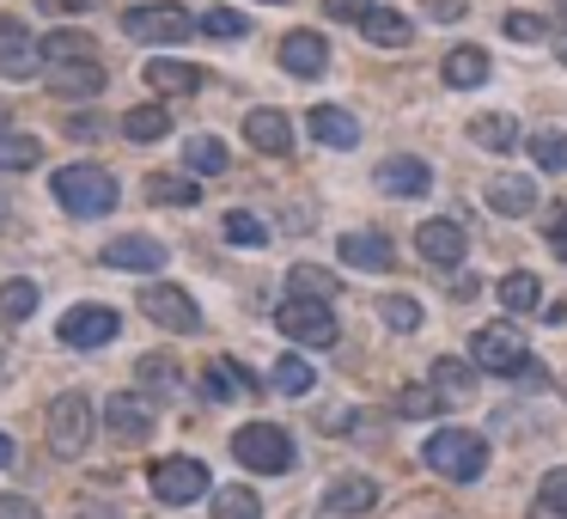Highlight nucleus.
I'll use <instances>...</instances> for the list:
<instances>
[{"mask_svg":"<svg viewBox=\"0 0 567 519\" xmlns=\"http://www.w3.org/2000/svg\"><path fill=\"white\" fill-rule=\"evenodd\" d=\"M55 202H62L67 214H79V220H98V214L117 208V177L105 172V165L79 160V165H62V172L50 177Z\"/></svg>","mask_w":567,"mask_h":519,"instance_id":"obj_1","label":"nucleus"},{"mask_svg":"<svg viewBox=\"0 0 567 519\" xmlns=\"http://www.w3.org/2000/svg\"><path fill=\"white\" fill-rule=\"evenodd\" d=\"M422 458H427V471H439V477H451V483H476L489 471V440L470 434V428H439L422 446Z\"/></svg>","mask_w":567,"mask_h":519,"instance_id":"obj_2","label":"nucleus"},{"mask_svg":"<svg viewBox=\"0 0 567 519\" xmlns=\"http://www.w3.org/2000/svg\"><path fill=\"white\" fill-rule=\"evenodd\" d=\"M232 458L257 477H281V471H293V434L275 422H244L232 434Z\"/></svg>","mask_w":567,"mask_h":519,"instance_id":"obj_3","label":"nucleus"},{"mask_svg":"<svg viewBox=\"0 0 567 519\" xmlns=\"http://www.w3.org/2000/svg\"><path fill=\"white\" fill-rule=\"evenodd\" d=\"M92 434H98L92 398H86V391H62V398L50 403V453L55 458H86Z\"/></svg>","mask_w":567,"mask_h":519,"instance_id":"obj_4","label":"nucleus"},{"mask_svg":"<svg viewBox=\"0 0 567 519\" xmlns=\"http://www.w3.org/2000/svg\"><path fill=\"white\" fill-rule=\"evenodd\" d=\"M275 331L287 336V343H299V348H330L336 336V312H330V300H305V293H293V300H281L275 306Z\"/></svg>","mask_w":567,"mask_h":519,"instance_id":"obj_5","label":"nucleus"},{"mask_svg":"<svg viewBox=\"0 0 567 519\" xmlns=\"http://www.w3.org/2000/svg\"><path fill=\"white\" fill-rule=\"evenodd\" d=\"M470 360L482 367V374H531V348L525 336L513 331V324H482V331L470 336Z\"/></svg>","mask_w":567,"mask_h":519,"instance_id":"obj_6","label":"nucleus"},{"mask_svg":"<svg viewBox=\"0 0 567 519\" xmlns=\"http://www.w3.org/2000/svg\"><path fill=\"white\" fill-rule=\"evenodd\" d=\"M122 31H129L134 43H184L189 31H196V19H189V7H177V0H146V7H129V13H122Z\"/></svg>","mask_w":567,"mask_h":519,"instance_id":"obj_7","label":"nucleus"},{"mask_svg":"<svg viewBox=\"0 0 567 519\" xmlns=\"http://www.w3.org/2000/svg\"><path fill=\"white\" fill-rule=\"evenodd\" d=\"M146 483H153V501L189 507V501H201V495H208V465L177 453V458H159V465L146 471Z\"/></svg>","mask_w":567,"mask_h":519,"instance_id":"obj_8","label":"nucleus"},{"mask_svg":"<svg viewBox=\"0 0 567 519\" xmlns=\"http://www.w3.org/2000/svg\"><path fill=\"white\" fill-rule=\"evenodd\" d=\"M141 312L159 324V331H172V336H196L201 331V306L189 300L184 288H172V281H153V288L141 293Z\"/></svg>","mask_w":567,"mask_h":519,"instance_id":"obj_9","label":"nucleus"},{"mask_svg":"<svg viewBox=\"0 0 567 519\" xmlns=\"http://www.w3.org/2000/svg\"><path fill=\"white\" fill-rule=\"evenodd\" d=\"M37 67H43V43L31 37V25L13 13H0V74L7 80H31Z\"/></svg>","mask_w":567,"mask_h":519,"instance_id":"obj_10","label":"nucleus"},{"mask_svg":"<svg viewBox=\"0 0 567 519\" xmlns=\"http://www.w3.org/2000/svg\"><path fill=\"white\" fill-rule=\"evenodd\" d=\"M117 331H122V318L110 306H74V312H62V324H55V336H62L67 348H105Z\"/></svg>","mask_w":567,"mask_h":519,"instance_id":"obj_11","label":"nucleus"},{"mask_svg":"<svg viewBox=\"0 0 567 519\" xmlns=\"http://www.w3.org/2000/svg\"><path fill=\"white\" fill-rule=\"evenodd\" d=\"M98 257H105L110 269H122V275H159V269H165V245L146 239V233H122V239H110Z\"/></svg>","mask_w":567,"mask_h":519,"instance_id":"obj_12","label":"nucleus"},{"mask_svg":"<svg viewBox=\"0 0 567 519\" xmlns=\"http://www.w3.org/2000/svg\"><path fill=\"white\" fill-rule=\"evenodd\" d=\"M415 251L434 269H458L464 251H470V239H464L458 220H422V227H415Z\"/></svg>","mask_w":567,"mask_h":519,"instance_id":"obj_13","label":"nucleus"},{"mask_svg":"<svg viewBox=\"0 0 567 519\" xmlns=\"http://www.w3.org/2000/svg\"><path fill=\"white\" fill-rule=\"evenodd\" d=\"M281 67L299 74V80H317V74L330 67V43L317 37V31H287V37H281Z\"/></svg>","mask_w":567,"mask_h":519,"instance_id":"obj_14","label":"nucleus"},{"mask_svg":"<svg viewBox=\"0 0 567 519\" xmlns=\"http://www.w3.org/2000/svg\"><path fill=\"white\" fill-rule=\"evenodd\" d=\"M43 43V67H67V62H98V37L86 25H55Z\"/></svg>","mask_w":567,"mask_h":519,"instance_id":"obj_15","label":"nucleus"},{"mask_svg":"<svg viewBox=\"0 0 567 519\" xmlns=\"http://www.w3.org/2000/svg\"><path fill=\"white\" fill-rule=\"evenodd\" d=\"M105 428L117 440H146L153 434V403L134 398V391H117V398L105 403Z\"/></svg>","mask_w":567,"mask_h":519,"instance_id":"obj_16","label":"nucleus"},{"mask_svg":"<svg viewBox=\"0 0 567 519\" xmlns=\"http://www.w3.org/2000/svg\"><path fill=\"white\" fill-rule=\"evenodd\" d=\"M244 141H251L257 153H269V160H287L293 153V122L281 117V110H251V117H244Z\"/></svg>","mask_w":567,"mask_h":519,"instance_id":"obj_17","label":"nucleus"},{"mask_svg":"<svg viewBox=\"0 0 567 519\" xmlns=\"http://www.w3.org/2000/svg\"><path fill=\"white\" fill-rule=\"evenodd\" d=\"M336 251H342L348 269H367V275H384V269L396 263V245L384 239V233H348Z\"/></svg>","mask_w":567,"mask_h":519,"instance_id":"obj_18","label":"nucleus"},{"mask_svg":"<svg viewBox=\"0 0 567 519\" xmlns=\"http://www.w3.org/2000/svg\"><path fill=\"white\" fill-rule=\"evenodd\" d=\"M439 74H446V86H458V93H476V86H489V50H476V43H458V50L439 62Z\"/></svg>","mask_w":567,"mask_h":519,"instance_id":"obj_19","label":"nucleus"},{"mask_svg":"<svg viewBox=\"0 0 567 519\" xmlns=\"http://www.w3.org/2000/svg\"><path fill=\"white\" fill-rule=\"evenodd\" d=\"M360 31H367V43H379V50H410V37H415L403 7H372V13L360 19Z\"/></svg>","mask_w":567,"mask_h":519,"instance_id":"obj_20","label":"nucleus"},{"mask_svg":"<svg viewBox=\"0 0 567 519\" xmlns=\"http://www.w3.org/2000/svg\"><path fill=\"white\" fill-rule=\"evenodd\" d=\"M489 208H494V214H506V220H525V214L537 208V184H531V177L501 172V177L489 184Z\"/></svg>","mask_w":567,"mask_h":519,"instance_id":"obj_21","label":"nucleus"},{"mask_svg":"<svg viewBox=\"0 0 567 519\" xmlns=\"http://www.w3.org/2000/svg\"><path fill=\"white\" fill-rule=\"evenodd\" d=\"M324 507H330V513H372V507H379V483L372 477H336L330 489H324Z\"/></svg>","mask_w":567,"mask_h":519,"instance_id":"obj_22","label":"nucleus"},{"mask_svg":"<svg viewBox=\"0 0 567 519\" xmlns=\"http://www.w3.org/2000/svg\"><path fill=\"white\" fill-rule=\"evenodd\" d=\"M305 122H312V134H317L324 147H342V153L360 141V122H355V110H342V105H317Z\"/></svg>","mask_w":567,"mask_h":519,"instance_id":"obj_23","label":"nucleus"},{"mask_svg":"<svg viewBox=\"0 0 567 519\" xmlns=\"http://www.w3.org/2000/svg\"><path fill=\"white\" fill-rule=\"evenodd\" d=\"M50 86L62 98H98L105 93V62H67V67H50Z\"/></svg>","mask_w":567,"mask_h":519,"instance_id":"obj_24","label":"nucleus"},{"mask_svg":"<svg viewBox=\"0 0 567 519\" xmlns=\"http://www.w3.org/2000/svg\"><path fill=\"white\" fill-rule=\"evenodd\" d=\"M146 202H153V208H196L201 202V184L196 177H177V172H153L146 177Z\"/></svg>","mask_w":567,"mask_h":519,"instance_id":"obj_25","label":"nucleus"},{"mask_svg":"<svg viewBox=\"0 0 567 519\" xmlns=\"http://www.w3.org/2000/svg\"><path fill=\"white\" fill-rule=\"evenodd\" d=\"M226 165H232V153H226L220 134H189L184 141V172L189 177H220Z\"/></svg>","mask_w":567,"mask_h":519,"instance_id":"obj_26","label":"nucleus"},{"mask_svg":"<svg viewBox=\"0 0 567 519\" xmlns=\"http://www.w3.org/2000/svg\"><path fill=\"white\" fill-rule=\"evenodd\" d=\"M379 190H391V196H427V190H434V172H427L422 160H384Z\"/></svg>","mask_w":567,"mask_h":519,"instance_id":"obj_27","label":"nucleus"},{"mask_svg":"<svg viewBox=\"0 0 567 519\" xmlns=\"http://www.w3.org/2000/svg\"><path fill=\"white\" fill-rule=\"evenodd\" d=\"M146 86H153V93H196L201 67L196 62H177V55H159V62H146Z\"/></svg>","mask_w":567,"mask_h":519,"instance_id":"obj_28","label":"nucleus"},{"mask_svg":"<svg viewBox=\"0 0 567 519\" xmlns=\"http://www.w3.org/2000/svg\"><path fill=\"white\" fill-rule=\"evenodd\" d=\"M476 374H482V367H476V360H458V355H446V360H434V391L439 398H470L476 391Z\"/></svg>","mask_w":567,"mask_h":519,"instance_id":"obj_29","label":"nucleus"},{"mask_svg":"<svg viewBox=\"0 0 567 519\" xmlns=\"http://www.w3.org/2000/svg\"><path fill=\"white\" fill-rule=\"evenodd\" d=\"M37 281L31 275H13V281H0V324H25L31 312H37Z\"/></svg>","mask_w":567,"mask_h":519,"instance_id":"obj_30","label":"nucleus"},{"mask_svg":"<svg viewBox=\"0 0 567 519\" xmlns=\"http://www.w3.org/2000/svg\"><path fill=\"white\" fill-rule=\"evenodd\" d=\"M470 141L489 147V153H513V147H519V122L506 117V110H501V117H494V110H482V117L470 122Z\"/></svg>","mask_w":567,"mask_h":519,"instance_id":"obj_31","label":"nucleus"},{"mask_svg":"<svg viewBox=\"0 0 567 519\" xmlns=\"http://www.w3.org/2000/svg\"><path fill=\"white\" fill-rule=\"evenodd\" d=\"M122 134H129V141H165V134H172V110L165 105H134L129 117H122Z\"/></svg>","mask_w":567,"mask_h":519,"instance_id":"obj_32","label":"nucleus"},{"mask_svg":"<svg viewBox=\"0 0 567 519\" xmlns=\"http://www.w3.org/2000/svg\"><path fill=\"white\" fill-rule=\"evenodd\" d=\"M37 160H43V141H37V134L0 129V172H31Z\"/></svg>","mask_w":567,"mask_h":519,"instance_id":"obj_33","label":"nucleus"},{"mask_svg":"<svg viewBox=\"0 0 567 519\" xmlns=\"http://www.w3.org/2000/svg\"><path fill=\"white\" fill-rule=\"evenodd\" d=\"M531 165H537V172H567V134L561 129H537V134H531Z\"/></svg>","mask_w":567,"mask_h":519,"instance_id":"obj_34","label":"nucleus"},{"mask_svg":"<svg viewBox=\"0 0 567 519\" xmlns=\"http://www.w3.org/2000/svg\"><path fill=\"white\" fill-rule=\"evenodd\" d=\"M196 31H201V37H214V43H238L244 31H251V19L232 13V7H208V13L196 19Z\"/></svg>","mask_w":567,"mask_h":519,"instance_id":"obj_35","label":"nucleus"},{"mask_svg":"<svg viewBox=\"0 0 567 519\" xmlns=\"http://www.w3.org/2000/svg\"><path fill=\"white\" fill-rule=\"evenodd\" d=\"M501 306L506 312H537L543 306V281L525 275V269H513V275L501 281Z\"/></svg>","mask_w":567,"mask_h":519,"instance_id":"obj_36","label":"nucleus"},{"mask_svg":"<svg viewBox=\"0 0 567 519\" xmlns=\"http://www.w3.org/2000/svg\"><path fill=\"white\" fill-rule=\"evenodd\" d=\"M287 288L305 293V300H336V275H330V269H317V263H293Z\"/></svg>","mask_w":567,"mask_h":519,"instance_id":"obj_37","label":"nucleus"},{"mask_svg":"<svg viewBox=\"0 0 567 519\" xmlns=\"http://www.w3.org/2000/svg\"><path fill=\"white\" fill-rule=\"evenodd\" d=\"M214 519H263V501H257V489L232 483V489L214 495Z\"/></svg>","mask_w":567,"mask_h":519,"instance_id":"obj_38","label":"nucleus"},{"mask_svg":"<svg viewBox=\"0 0 567 519\" xmlns=\"http://www.w3.org/2000/svg\"><path fill=\"white\" fill-rule=\"evenodd\" d=\"M244 386H251V379H244V367H232V360H214L208 374H201V398H214V403H226Z\"/></svg>","mask_w":567,"mask_h":519,"instance_id":"obj_39","label":"nucleus"},{"mask_svg":"<svg viewBox=\"0 0 567 519\" xmlns=\"http://www.w3.org/2000/svg\"><path fill=\"white\" fill-rule=\"evenodd\" d=\"M312 386H317L312 360H299V355H281V360H275V391H287V398H305Z\"/></svg>","mask_w":567,"mask_h":519,"instance_id":"obj_40","label":"nucleus"},{"mask_svg":"<svg viewBox=\"0 0 567 519\" xmlns=\"http://www.w3.org/2000/svg\"><path fill=\"white\" fill-rule=\"evenodd\" d=\"M379 312L391 331H422V300L415 293H391V300H379Z\"/></svg>","mask_w":567,"mask_h":519,"instance_id":"obj_41","label":"nucleus"},{"mask_svg":"<svg viewBox=\"0 0 567 519\" xmlns=\"http://www.w3.org/2000/svg\"><path fill=\"white\" fill-rule=\"evenodd\" d=\"M537 513H543V519H567V471H549V477H543Z\"/></svg>","mask_w":567,"mask_h":519,"instance_id":"obj_42","label":"nucleus"},{"mask_svg":"<svg viewBox=\"0 0 567 519\" xmlns=\"http://www.w3.org/2000/svg\"><path fill=\"white\" fill-rule=\"evenodd\" d=\"M226 239H232V245H269V227L257 220V214L232 208V214H226Z\"/></svg>","mask_w":567,"mask_h":519,"instance_id":"obj_43","label":"nucleus"},{"mask_svg":"<svg viewBox=\"0 0 567 519\" xmlns=\"http://www.w3.org/2000/svg\"><path fill=\"white\" fill-rule=\"evenodd\" d=\"M439 403H446V398H439L434 386H410L403 398H396V415H410V422H422V415H434V410H439Z\"/></svg>","mask_w":567,"mask_h":519,"instance_id":"obj_44","label":"nucleus"},{"mask_svg":"<svg viewBox=\"0 0 567 519\" xmlns=\"http://www.w3.org/2000/svg\"><path fill=\"white\" fill-rule=\"evenodd\" d=\"M141 386H159V391H172V386H177V367H172V360H165V355H146V360H141Z\"/></svg>","mask_w":567,"mask_h":519,"instance_id":"obj_45","label":"nucleus"},{"mask_svg":"<svg viewBox=\"0 0 567 519\" xmlns=\"http://www.w3.org/2000/svg\"><path fill=\"white\" fill-rule=\"evenodd\" d=\"M543 31H549V25H543L537 13H506V37H513V43H537Z\"/></svg>","mask_w":567,"mask_h":519,"instance_id":"obj_46","label":"nucleus"},{"mask_svg":"<svg viewBox=\"0 0 567 519\" xmlns=\"http://www.w3.org/2000/svg\"><path fill=\"white\" fill-rule=\"evenodd\" d=\"M0 519H43V507L31 495H0Z\"/></svg>","mask_w":567,"mask_h":519,"instance_id":"obj_47","label":"nucleus"},{"mask_svg":"<svg viewBox=\"0 0 567 519\" xmlns=\"http://www.w3.org/2000/svg\"><path fill=\"white\" fill-rule=\"evenodd\" d=\"M324 13L342 19V25H355V19H367V13H372V0H324Z\"/></svg>","mask_w":567,"mask_h":519,"instance_id":"obj_48","label":"nucleus"},{"mask_svg":"<svg viewBox=\"0 0 567 519\" xmlns=\"http://www.w3.org/2000/svg\"><path fill=\"white\" fill-rule=\"evenodd\" d=\"M549 251H555V257H561V263H567V202H561V208H555V220H549Z\"/></svg>","mask_w":567,"mask_h":519,"instance_id":"obj_49","label":"nucleus"},{"mask_svg":"<svg viewBox=\"0 0 567 519\" xmlns=\"http://www.w3.org/2000/svg\"><path fill=\"white\" fill-rule=\"evenodd\" d=\"M98 129H105V122H98L92 110H86V117H79V110H74V117H67V134H74V141H92Z\"/></svg>","mask_w":567,"mask_h":519,"instance_id":"obj_50","label":"nucleus"},{"mask_svg":"<svg viewBox=\"0 0 567 519\" xmlns=\"http://www.w3.org/2000/svg\"><path fill=\"white\" fill-rule=\"evenodd\" d=\"M98 0H37V13H92Z\"/></svg>","mask_w":567,"mask_h":519,"instance_id":"obj_51","label":"nucleus"},{"mask_svg":"<svg viewBox=\"0 0 567 519\" xmlns=\"http://www.w3.org/2000/svg\"><path fill=\"white\" fill-rule=\"evenodd\" d=\"M427 13H434V19H446V25H451V19H464V0H427Z\"/></svg>","mask_w":567,"mask_h":519,"instance_id":"obj_52","label":"nucleus"},{"mask_svg":"<svg viewBox=\"0 0 567 519\" xmlns=\"http://www.w3.org/2000/svg\"><path fill=\"white\" fill-rule=\"evenodd\" d=\"M13 465V440H7V428H0V471Z\"/></svg>","mask_w":567,"mask_h":519,"instance_id":"obj_53","label":"nucleus"},{"mask_svg":"<svg viewBox=\"0 0 567 519\" xmlns=\"http://www.w3.org/2000/svg\"><path fill=\"white\" fill-rule=\"evenodd\" d=\"M555 55H561V67H567V31H555Z\"/></svg>","mask_w":567,"mask_h":519,"instance_id":"obj_54","label":"nucleus"},{"mask_svg":"<svg viewBox=\"0 0 567 519\" xmlns=\"http://www.w3.org/2000/svg\"><path fill=\"white\" fill-rule=\"evenodd\" d=\"M0 220H7V196H0Z\"/></svg>","mask_w":567,"mask_h":519,"instance_id":"obj_55","label":"nucleus"}]
</instances>
